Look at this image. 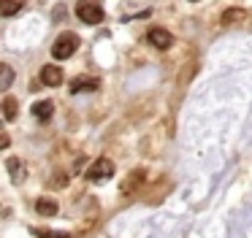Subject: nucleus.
<instances>
[{
  "mask_svg": "<svg viewBox=\"0 0 252 238\" xmlns=\"http://www.w3.org/2000/svg\"><path fill=\"white\" fill-rule=\"evenodd\" d=\"M79 46V38L73 35V32H63V35H57L55 46H52V57L55 60H68L73 52H76Z\"/></svg>",
  "mask_w": 252,
  "mask_h": 238,
  "instance_id": "1",
  "label": "nucleus"
},
{
  "mask_svg": "<svg viewBox=\"0 0 252 238\" xmlns=\"http://www.w3.org/2000/svg\"><path fill=\"white\" fill-rule=\"evenodd\" d=\"M111 173H114V162L109 160V157H100V160H95L93 165L87 168V178L93 184H100V181H109Z\"/></svg>",
  "mask_w": 252,
  "mask_h": 238,
  "instance_id": "2",
  "label": "nucleus"
},
{
  "mask_svg": "<svg viewBox=\"0 0 252 238\" xmlns=\"http://www.w3.org/2000/svg\"><path fill=\"white\" fill-rule=\"evenodd\" d=\"M76 14L82 22H87V25H100L103 22V8H100L98 3H93V0H82V3L76 5Z\"/></svg>",
  "mask_w": 252,
  "mask_h": 238,
  "instance_id": "3",
  "label": "nucleus"
},
{
  "mask_svg": "<svg viewBox=\"0 0 252 238\" xmlns=\"http://www.w3.org/2000/svg\"><path fill=\"white\" fill-rule=\"evenodd\" d=\"M147 41L152 43V46H158V49H168L171 43H174V35H171L168 30H163V27H152L149 35H147Z\"/></svg>",
  "mask_w": 252,
  "mask_h": 238,
  "instance_id": "4",
  "label": "nucleus"
},
{
  "mask_svg": "<svg viewBox=\"0 0 252 238\" xmlns=\"http://www.w3.org/2000/svg\"><path fill=\"white\" fill-rule=\"evenodd\" d=\"M98 87H100V79H95V76H76L71 81V92H93Z\"/></svg>",
  "mask_w": 252,
  "mask_h": 238,
  "instance_id": "5",
  "label": "nucleus"
},
{
  "mask_svg": "<svg viewBox=\"0 0 252 238\" xmlns=\"http://www.w3.org/2000/svg\"><path fill=\"white\" fill-rule=\"evenodd\" d=\"M41 81H44L46 87H60L63 84V70L57 68V65H44V68H41Z\"/></svg>",
  "mask_w": 252,
  "mask_h": 238,
  "instance_id": "6",
  "label": "nucleus"
},
{
  "mask_svg": "<svg viewBox=\"0 0 252 238\" xmlns=\"http://www.w3.org/2000/svg\"><path fill=\"white\" fill-rule=\"evenodd\" d=\"M52 111H55V103L52 100H41L33 106V117L41 119V122H46V119H52Z\"/></svg>",
  "mask_w": 252,
  "mask_h": 238,
  "instance_id": "7",
  "label": "nucleus"
},
{
  "mask_svg": "<svg viewBox=\"0 0 252 238\" xmlns=\"http://www.w3.org/2000/svg\"><path fill=\"white\" fill-rule=\"evenodd\" d=\"M35 211H38L41 216H57V203L49 198H38L35 200Z\"/></svg>",
  "mask_w": 252,
  "mask_h": 238,
  "instance_id": "8",
  "label": "nucleus"
},
{
  "mask_svg": "<svg viewBox=\"0 0 252 238\" xmlns=\"http://www.w3.org/2000/svg\"><path fill=\"white\" fill-rule=\"evenodd\" d=\"M11 84H14V68L6 62H0V92H8Z\"/></svg>",
  "mask_w": 252,
  "mask_h": 238,
  "instance_id": "9",
  "label": "nucleus"
},
{
  "mask_svg": "<svg viewBox=\"0 0 252 238\" xmlns=\"http://www.w3.org/2000/svg\"><path fill=\"white\" fill-rule=\"evenodd\" d=\"M19 8H22V3H19V0H0V14H3V16L17 14Z\"/></svg>",
  "mask_w": 252,
  "mask_h": 238,
  "instance_id": "10",
  "label": "nucleus"
},
{
  "mask_svg": "<svg viewBox=\"0 0 252 238\" xmlns=\"http://www.w3.org/2000/svg\"><path fill=\"white\" fill-rule=\"evenodd\" d=\"M3 114H6V119H17V114H19L17 97H6V103H3Z\"/></svg>",
  "mask_w": 252,
  "mask_h": 238,
  "instance_id": "11",
  "label": "nucleus"
},
{
  "mask_svg": "<svg viewBox=\"0 0 252 238\" xmlns=\"http://www.w3.org/2000/svg\"><path fill=\"white\" fill-rule=\"evenodd\" d=\"M6 165H8V171H11V178H14V181H22V162H19L17 157H11Z\"/></svg>",
  "mask_w": 252,
  "mask_h": 238,
  "instance_id": "12",
  "label": "nucleus"
},
{
  "mask_svg": "<svg viewBox=\"0 0 252 238\" xmlns=\"http://www.w3.org/2000/svg\"><path fill=\"white\" fill-rule=\"evenodd\" d=\"M65 184H68V176H65V173H60V171H57V176L49 178V187H65Z\"/></svg>",
  "mask_w": 252,
  "mask_h": 238,
  "instance_id": "13",
  "label": "nucleus"
},
{
  "mask_svg": "<svg viewBox=\"0 0 252 238\" xmlns=\"http://www.w3.org/2000/svg\"><path fill=\"white\" fill-rule=\"evenodd\" d=\"M241 16H244V11L233 8V11H225V14H222V22H233V19H241Z\"/></svg>",
  "mask_w": 252,
  "mask_h": 238,
  "instance_id": "14",
  "label": "nucleus"
},
{
  "mask_svg": "<svg viewBox=\"0 0 252 238\" xmlns=\"http://www.w3.org/2000/svg\"><path fill=\"white\" fill-rule=\"evenodd\" d=\"M8 144H11V138H8V133H6V130H0V149H6Z\"/></svg>",
  "mask_w": 252,
  "mask_h": 238,
  "instance_id": "15",
  "label": "nucleus"
}]
</instances>
